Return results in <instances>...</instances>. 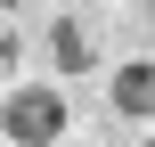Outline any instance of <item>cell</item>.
<instances>
[{"instance_id":"cell-1","label":"cell","mask_w":155,"mask_h":147,"mask_svg":"<svg viewBox=\"0 0 155 147\" xmlns=\"http://www.w3.org/2000/svg\"><path fill=\"white\" fill-rule=\"evenodd\" d=\"M0 139L8 147H57L65 139V98H57L49 82H16V90L0 98Z\"/></svg>"},{"instance_id":"cell-2","label":"cell","mask_w":155,"mask_h":147,"mask_svg":"<svg viewBox=\"0 0 155 147\" xmlns=\"http://www.w3.org/2000/svg\"><path fill=\"white\" fill-rule=\"evenodd\" d=\"M106 98H114V115H123V123H155V57H139V65H114Z\"/></svg>"},{"instance_id":"cell-3","label":"cell","mask_w":155,"mask_h":147,"mask_svg":"<svg viewBox=\"0 0 155 147\" xmlns=\"http://www.w3.org/2000/svg\"><path fill=\"white\" fill-rule=\"evenodd\" d=\"M49 65H57V74H90V65H98L90 16H57V25H49Z\"/></svg>"},{"instance_id":"cell-4","label":"cell","mask_w":155,"mask_h":147,"mask_svg":"<svg viewBox=\"0 0 155 147\" xmlns=\"http://www.w3.org/2000/svg\"><path fill=\"white\" fill-rule=\"evenodd\" d=\"M16 57H25V41H16V33H8V25H0V74H8V65H16Z\"/></svg>"},{"instance_id":"cell-5","label":"cell","mask_w":155,"mask_h":147,"mask_svg":"<svg viewBox=\"0 0 155 147\" xmlns=\"http://www.w3.org/2000/svg\"><path fill=\"white\" fill-rule=\"evenodd\" d=\"M147 41H155V0H147Z\"/></svg>"},{"instance_id":"cell-6","label":"cell","mask_w":155,"mask_h":147,"mask_svg":"<svg viewBox=\"0 0 155 147\" xmlns=\"http://www.w3.org/2000/svg\"><path fill=\"white\" fill-rule=\"evenodd\" d=\"M0 8H25V0H0Z\"/></svg>"},{"instance_id":"cell-7","label":"cell","mask_w":155,"mask_h":147,"mask_svg":"<svg viewBox=\"0 0 155 147\" xmlns=\"http://www.w3.org/2000/svg\"><path fill=\"white\" fill-rule=\"evenodd\" d=\"M139 147H155V131H147V139H139Z\"/></svg>"}]
</instances>
